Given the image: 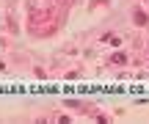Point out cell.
Segmentation results:
<instances>
[{"mask_svg":"<svg viewBox=\"0 0 149 124\" xmlns=\"http://www.w3.org/2000/svg\"><path fill=\"white\" fill-rule=\"evenodd\" d=\"M133 22H135L138 28H146V25H149V14H146V11H141V8H135V11H133Z\"/></svg>","mask_w":149,"mask_h":124,"instance_id":"cell-1","label":"cell"},{"mask_svg":"<svg viewBox=\"0 0 149 124\" xmlns=\"http://www.w3.org/2000/svg\"><path fill=\"white\" fill-rule=\"evenodd\" d=\"M100 42H102V44H113V47H119V44H122V36H116V33H102Z\"/></svg>","mask_w":149,"mask_h":124,"instance_id":"cell-2","label":"cell"},{"mask_svg":"<svg viewBox=\"0 0 149 124\" xmlns=\"http://www.w3.org/2000/svg\"><path fill=\"white\" fill-rule=\"evenodd\" d=\"M108 64H111V66H124V64H127V55H124V53H116V55H111Z\"/></svg>","mask_w":149,"mask_h":124,"instance_id":"cell-3","label":"cell"},{"mask_svg":"<svg viewBox=\"0 0 149 124\" xmlns=\"http://www.w3.org/2000/svg\"><path fill=\"white\" fill-rule=\"evenodd\" d=\"M97 6H108V0H94V3H91V8H97Z\"/></svg>","mask_w":149,"mask_h":124,"instance_id":"cell-4","label":"cell"},{"mask_svg":"<svg viewBox=\"0 0 149 124\" xmlns=\"http://www.w3.org/2000/svg\"><path fill=\"white\" fill-rule=\"evenodd\" d=\"M3 69H6V64H3V61H0V72H3Z\"/></svg>","mask_w":149,"mask_h":124,"instance_id":"cell-5","label":"cell"}]
</instances>
